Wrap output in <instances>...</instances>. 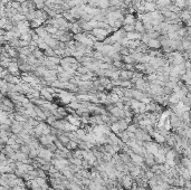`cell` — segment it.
I'll return each instance as SVG.
<instances>
[{
  "mask_svg": "<svg viewBox=\"0 0 191 190\" xmlns=\"http://www.w3.org/2000/svg\"><path fill=\"white\" fill-rule=\"evenodd\" d=\"M113 29H104V28H94L92 30V34L97 38V40H105L107 35L110 34V31Z\"/></svg>",
  "mask_w": 191,
  "mask_h": 190,
  "instance_id": "cell-1",
  "label": "cell"
},
{
  "mask_svg": "<svg viewBox=\"0 0 191 190\" xmlns=\"http://www.w3.org/2000/svg\"><path fill=\"white\" fill-rule=\"evenodd\" d=\"M125 37L128 40H139L142 37V35L140 33H138V31H132V33H126Z\"/></svg>",
  "mask_w": 191,
  "mask_h": 190,
  "instance_id": "cell-2",
  "label": "cell"
},
{
  "mask_svg": "<svg viewBox=\"0 0 191 190\" xmlns=\"http://www.w3.org/2000/svg\"><path fill=\"white\" fill-rule=\"evenodd\" d=\"M36 34L38 35V36L40 37V38H46V37L49 36V33L46 30V28L45 27H39V28H37V29H35Z\"/></svg>",
  "mask_w": 191,
  "mask_h": 190,
  "instance_id": "cell-3",
  "label": "cell"
},
{
  "mask_svg": "<svg viewBox=\"0 0 191 190\" xmlns=\"http://www.w3.org/2000/svg\"><path fill=\"white\" fill-rule=\"evenodd\" d=\"M135 17L133 15H131V14H128V15L125 16V18L123 19V24L124 25H135Z\"/></svg>",
  "mask_w": 191,
  "mask_h": 190,
  "instance_id": "cell-4",
  "label": "cell"
},
{
  "mask_svg": "<svg viewBox=\"0 0 191 190\" xmlns=\"http://www.w3.org/2000/svg\"><path fill=\"white\" fill-rule=\"evenodd\" d=\"M148 46L150 48H159V47L161 46V43H160V40L156 39V38H151V39L149 40Z\"/></svg>",
  "mask_w": 191,
  "mask_h": 190,
  "instance_id": "cell-5",
  "label": "cell"
},
{
  "mask_svg": "<svg viewBox=\"0 0 191 190\" xmlns=\"http://www.w3.org/2000/svg\"><path fill=\"white\" fill-rule=\"evenodd\" d=\"M135 31H138V33H143V31H145V27H144V25H143V21L138 20V21L135 22Z\"/></svg>",
  "mask_w": 191,
  "mask_h": 190,
  "instance_id": "cell-6",
  "label": "cell"
},
{
  "mask_svg": "<svg viewBox=\"0 0 191 190\" xmlns=\"http://www.w3.org/2000/svg\"><path fill=\"white\" fill-rule=\"evenodd\" d=\"M144 7H145V11L153 12L156 10V5L153 2H147V1H144Z\"/></svg>",
  "mask_w": 191,
  "mask_h": 190,
  "instance_id": "cell-7",
  "label": "cell"
},
{
  "mask_svg": "<svg viewBox=\"0 0 191 190\" xmlns=\"http://www.w3.org/2000/svg\"><path fill=\"white\" fill-rule=\"evenodd\" d=\"M111 6V2L110 0H99V7H101L102 9H107V8Z\"/></svg>",
  "mask_w": 191,
  "mask_h": 190,
  "instance_id": "cell-8",
  "label": "cell"
},
{
  "mask_svg": "<svg viewBox=\"0 0 191 190\" xmlns=\"http://www.w3.org/2000/svg\"><path fill=\"white\" fill-rule=\"evenodd\" d=\"M123 29L125 33H132V31H135V25H124Z\"/></svg>",
  "mask_w": 191,
  "mask_h": 190,
  "instance_id": "cell-9",
  "label": "cell"
},
{
  "mask_svg": "<svg viewBox=\"0 0 191 190\" xmlns=\"http://www.w3.org/2000/svg\"><path fill=\"white\" fill-rule=\"evenodd\" d=\"M156 3L160 7H168L170 6V0H156Z\"/></svg>",
  "mask_w": 191,
  "mask_h": 190,
  "instance_id": "cell-10",
  "label": "cell"
}]
</instances>
